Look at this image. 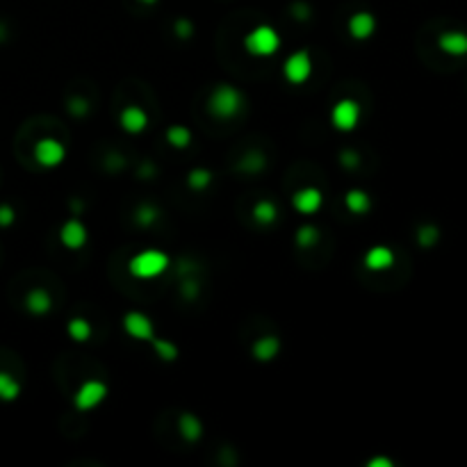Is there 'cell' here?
Segmentation results:
<instances>
[{
	"label": "cell",
	"instance_id": "cell-21",
	"mask_svg": "<svg viewBox=\"0 0 467 467\" xmlns=\"http://www.w3.org/2000/svg\"><path fill=\"white\" fill-rule=\"evenodd\" d=\"M21 397V383L10 372H0V401H16Z\"/></svg>",
	"mask_w": 467,
	"mask_h": 467
},
{
	"label": "cell",
	"instance_id": "cell-3",
	"mask_svg": "<svg viewBox=\"0 0 467 467\" xmlns=\"http://www.w3.org/2000/svg\"><path fill=\"white\" fill-rule=\"evenodd\" d=\"M281 48V35L272 26H256L244 37V51L253 57H272Z\"/></svg>",
	"mask_w": 467,
	"mask_h": 467
},
{
	"label": "cell",
	"instance_id": "cell-20",
	"mask_svg": "<svg viewBox=\"0 0 467 467\" xmlns=\"http://www.w3.org/2000/svg\"><path fill=\"white\" fill-rule=\"evenodd\" d=\"M153 344V351L155 356H158L160 360H165V363H176L178 356H180V349L176 347L171 340H165V338H153L151 340Z\"/></svg>",
	"mask_w": 467,
	"mask_h": 467
},
{
	"label": "cell",
	"instance_id": "cell-8",
	"mask_svg": "<svg viewBox=\"0 0 467 467\" xmlns=\"http://www.w3.org/2000/svg\"><path fill=\"white\" fill-rule=\"evenodd\" d=\"M124 331L133 340H139V342H151L155 338V329H153L151 317L139 313V310H130V313L124 315Z\"/></svg>",
	"mask_w": 467,
	"mask_h": 467
},
{
	"label": "cell",
	"instance_id": "cell-30",
	"mask_svg": "<svg viewBox=\"0 0 467 467\" xmlns=\"http://www.w3.org/2000/svg\"><path fill=\"white\" fill-rule=\"evenodd\" d=\"M340 162H342L344 167H349V169H351V167H356V165H358V158H356V155L351 153V151H342Z\"/></svg>",
	"mask_w": 467,
	"mask_h": 467
},
{
	"label": "cell",
	"instance_id": "cell-13",
	"mask_svg": "<svg viewBox=\"0 0 467 467\" xmlns=\"http://www.w3.org/2000/svg\"><path fill=\"white\" fill-rule=\"evenodd\" d=\"M363 262L370 272H388V269L395 265V253H392V249L379 244V247H372L365 253Z\"/></svg>",
	"mask_w": 467,
	"mask_h": 467
},
{
	"label": "cell",
	"instance_id": "cell-16",
	"mask_svg": "<svg viewBox=\"0 0 467 467\" xmlns=\"http://www.w3.org/2000/svg\"><path fill=\"white\" fill-rule=\"evenodd\" d=\"M26 308H28V313H32V315H46V313H51V308H53L51 294H48L44 288L30 290L26 294Z\"/></svg>",
	"mask_w": 467,
	"mask_h": 467
},
{
	"label": "cell",
	"instance_id": "cell-2",
	"mask_svg": "<svg viewBox=\"0 0 467 467\" xmlns=\"http://www.w3.org/2000/svg\"><path fill=\"white\" fill-rule=\"evenodd\" d=\"M244 94L233 85H219L208 98V112L217 119H235L244 110Z\"/></svg>",
	"mask_w": 467,
	"mask_h": 467
},
{
	"label": "cell",
	"instance_id": "cell-23",
	"mask_svg": "<svg viewBox=\"0 0 467 467\" xmlns=\"http://www.w3.org/2000/svg\"><path fill=\"white\" fill-rule=\"evenodd\" d=\"M210 183H212V174L208 169H192L190 176H187V185H190V190H194V192L208 190Z\"/></svg>",
	"mask_w": 467,
	"mask_h": 467
},
{
	"label": "cell",
	"instance_id": "cell-1",
	"mask_svg": "<svg viewBox=\"0 0 467 467\" xmlns=\"http://www.w3.org/2000/svg\"><path fill=\"white\" fill-rule=\"evenodd\" d=\"M171 267V258L160 249H144L135 253L128 262V274L137 281H151L158 278Z\"/></svg>",
	"mask_w": 467,
	"mask_h": 467
},
{
	"label": "cell",
	"instance_id": "cell-10",
	"mask_svg": "<svg viewBox=\"0 0 467 467\" xmlns=\"http://www.w3.org/2000/svg\"><path fill=\"white\" fill-rule=\"evenodd\" d=\"M89 240L87 226L80 219H67L60 228V242L64 249L69 251H80Z\"/></svg>",
	"mask_w": 467,
	"mask_h": 467
},
{
	"label": "cell",
	"instance_id": "cell-26",
	"mask_svg": "<svg viewBox=\"0 0 467 467\" xmlns=\"http://www.w3.org/2000/svg\"><path fill=\"white\" fill-rule=\"evenodd\" d=\"M135 219L137 224L142 226H151L155 219H158V210H155L153 206H149V203H144V206H139L137 212H135Z\"/></svg>",
	"mask_w": 467,
	"mask_h": 467
},
{
	"label": "cell",
	"instance_id": "cell-9",
	"mask_svg": "<svg viewBox=\"0 0 467 467\" xmlns=\"http://www.w3.org/2000/svg\"><path fill=\"white\" fill-rule=\"evenodd\" d=\"M324 206V194L319 187H301L292 196V208L303 217L317 215Z\"/></svg>",
	"mask_w": 467,
	"mask_h": 467
},
{
	"label": "cell",
	"instance_id": "cell-29",
	"mask_svg": "<svg viewBox=\"0 0 467 467\" xmlns=\"http://www.w3.org/2000/svg\"><path fill=\"white\" fill-rule=\"evenodd\" d=\"M14 221H16V212H14V208H12V206H7V203H3V206H0V228L12 226Z\"/></svg>",
	"mask_w": 467,
	"mask_h": 467
},
{
	"label": "cell",
	"instance_id": "cell-11",
	"mask_svg": "<svg viewBox=\"0 0 467 467\" xmlns=\"http://www.w3.org/2000/svg\"><path fill=\"white\" fill-rule=\"evenodd\" d=\"M119 126L126 130L128 135H139L149 128V114L139 105H128L119 114Z\"/></svg>",
	"mask_w": 467,
	"mask_h": 467
},
{
	"label": "cell",
	"instance_id": "cell-17",
	"mask_svg": "<svg viewBox=\"0 0 467 467\" xmlns=\"http://www.w3.org/2000/svg\"><path fill=\"white\" fill-rule=\"evenodd\" d=\"M344 206L351 212V215H367L372 208V199L365 190H349L344 194Z\"/></svg>",
	"mask_w": 467,
	"mask_h": 467
},
{
	"label": "cell",
	"instance_id": "cell-24",
	"mask_svg": "<svg viewBox=\"0 0 467 467\" xmlns=\"http://www.w3.org/2000/svg\"><path fill=\"white\" fill-rule=\"evenodd\" d=\"M440 48L445 53H452V55L465 53L467 51V39L463 35H442L440 37Z\"/></svg>",
	"mask_w": 467,
	"mask_h": 467
},
{
	"label": "cell",
	"instance_id": "cell-33",
	"mask_svg": "<svg viewBox=\"0 0 467 467\" xmlns=\"http://www.w3.org/2000/svg\"><path fill=\"white\" fill-rule=\"evenodd\" d=\"M144 5H153V3H158V0H142Z\"/></svg>",
	"mask_w": 467,
	"mask_h": 467
},
{
	"label": "cell",
	"instance_id": "cell-14",
	"mask_svg": "<svg viewBox=\"0 0 467 467\" xmlns=\"http://www.w3.org/2000/svg\"><path fill=\"white\" fill-rule=\"evenodd\" d=\"M251 351L258 363H272V360L281 354V340H278L276 335H262V338L253 342Z\"/></svg>",
	"mask_w": 467,
	"mask_h": 467
},
{
	"label": "cell",
	"instance_id": "cell-19",
	"mask_svg": "<svg viewBox=\"0 0 467 467\" xmlns=\"http://www.w3.org/2000/svg\"><path fill=\"white\" fill-rule=\"evenodd\" d=\"M67 333L73 342L83 344L87 340H92V324H89L85 317H73L67 324Z\"/></svg>",
	"mask_w": 467,
	"mask_h": 467
},
{
	"label": "cell",
	"instance_id": "cell-28",
	"mask_svg": "<svg viewBox=\"0 0 467 467\" xmlns=\"http://www.w3.org/2000/svg\"><path fill=\"white\" fill-rule=\"evenodd\" d=\"M174 30H176V37H178V39H190V37L194 35L192 21H187V19H178V21H176V26H174Z\"/></svg>",
	"mask_w": 467,
	"mask_h": 467
},
{
	"label": "cell",
	"instance_id": "cell-27",
	"mask_svg": "<svg viewBox=\"0 0 467 467\" xmlns=\"http://www.w3.org/2000/svg\"><path fill=\"white\" fill-rule=\"evenodd\" d=\"M242 167H244V169L256 171V169H260V167H265V158H262V153H258V151H251V153L244 155Z\"/></svg>",
	"mask_w": 467,
	"mask_h": 467
},
{
	"label": "cell",
	"instance_id": "cell-5",
	"mask_svg": "<svg viewBox=\"0 0 467 467\" xmlns=\"http://www.w3.org/2000/svg\"><path fill=\"white\" fill-rule=\"evenodd\" d=\"M360 117H363V110H360V103L354 98H342L333 105L331 110V124L340 133H351L360 124Z\"/></svg>",
	"mask_w": 467,
	"mask_h": 467
},
{
	"label": "cell",
	"instance_id": "cell-22",
	"mask_svg": "<svg viewBox=\"0 0 467 467\" xmlns=\"http://www.w3.org/2000/svg\"><path fill=\"white\" fill-rule=\"evenodd\" d=\"M165 137H167V144L174 146L178 151H183L192 144V133H190V128H185V126H169Z\"/></svg>",
	"mask_w": 467,
	"mask_h": 467
},
{
	"label": "cell",
	"instance_id": "cell-15",
	"mask_svg": "<svg viewBox=\"0 0 467 467\" xmlns=\"http://www.w3.org/2000/svg\"><path fill=\"white\" fill-rule=\"evenodd\" d=\"M178 433L187 442H199L203 438V422L194 413H183L178 417Z\"/></svg>",
	"mask_w": 467,
	"mask_h": 467
},
{
	"label": "cell",
	"instance_id": "cell-4",
	"mask_svg": "<svg viewBox=\"0 0 467 467\" xmlns=\"http://www.w3.org/2000/svg\"><path fill=\"white\" fill-rule=\"evenodd\" d=\"M313 69H315L313 55H310L308 48H299V51H294L288 60L283 62V76L294 87L306 85L310 76H313Z\"/></svg>",
	"mask_w": 467,
	"mask_h": 467
},
{
	"label": "cell",
	"instance_id": "cell-31",
	"mask_svg": "<svg viewBox=\"0 0 467 467\" xmlns=\"http://www.w3.org/2000/svg\"><path fill=\"white\" fill-rule=\"evenodd\" d=\"M367 467H392V461L385 456H374L372 461H367Z\"/></svg>",
	"mask_w": 467,
	"mask_h": 467
},
{
	"label": "cell",
	"instance_id": "cell-18",
	"mask_svg": "<svg viewBox=\"0 0 467 467\" xmlns=\"http://www.w3.org/2000/svg\"><path fill=\"white\" fill-rule=\"evenodd\" d=\"M251 215H253V219H256V224H260V226H272V224H276V219H278V208H276L274 201L262 199V201L256 203V206H253Z\"/></svg>",
	"mask_w": 467,
	"mask_h": 467
},
{
	"label": "cell",
	"instance_id": "cell-6",
	"mask_svg": "<svg viewBox=\"0 0 467 467\" xmlns=\"http://www.w3.org/2000/svg\"><path fill=\"white\" fill-rule=\"evenodd\" d=\"M105 399H108V385L98 379H92V381H85L76 390V395H73V406H76L80 413H89L101 406Z\"/></svg>",
	"mask_w": 467,
	"mask_h": 467
},
{
	"label": "cell",
	"instance_id": "cell-32",
	"mask_svg": "<svg viewBox=\"0 0 467 467\" xmlns=\"http://www.w3.org/2000/svg\"><path fill=\"white\" fill-rule=\"evenodd\" d=\"M183 292L187 294V297H196V294H199V285H196L194 281H185Z\"/></svg>",
	"mask_w": 467,
	"mask_h": 467
},
{
	"label": "cell",
	"instance_id": "cell-7",
	"mask_svg": "<svg viewBox=\"0 0 467 467\" xmlns=\"http://www.w3.org/2000/svg\"><path fill=\"white\" fill-rule=\"evenodd\" d=\"M67 160V146L60 139L44 137L35 144V162L44 169H55Z\"/></svg>",
	"mask_w": 467,
	"mask_h": 467
},
{
	"label": "cell",
	"instance_id": "cell-12",
	"mask_svg": "<svg viewBox=\"0 0 467 467\" xmlns=\"http://www.w3.org/2000/svg\"><path fill=\"white\" fill-rule=\"evenodd\" d=\"M349 35L356 39V42H365L376 32V19L370 12H356L347 23Z\"/></svg>",
	"mask_w": 467,
	"mask_h": 467
},
{
	"label": "cell",
	"instance_id": "cell-25",
	"mask_svg": "<svg viewBox=\"0 0 467 467\" xmlns=\"http://www.w3.org/2000/svg\"><path fill=\"white\" fill-rule=\"evenodd\" d=\"M297 244L301 249H310V247H315L317 244V240H319V231L315 226H310V224H306V226H301L299 231H297Z\"/></svg>",
	"mask_w": 467,
	"mask_h": 467
}]
</instances>
